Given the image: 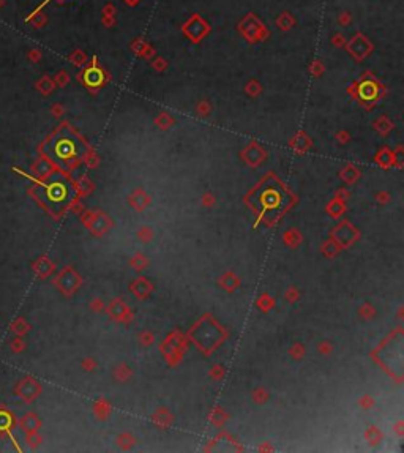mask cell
I'll list each match as a JSON object with an SVG mask.
<instances>
[{"mask_svg": "<svg viewBox=\"0 0 404 453\" xmlns=\"http://www.w3.org/2000/svg\"><path fill=\"white\" fill-rule=\"evenodd\" d=\"M251 202L260 213H276L291 202V196L275 179H269L256 190Z\"/></svg>", "mask_w": 404, "mask_h": 453, "instance_id": "1", "label": "cell"}, {"mask_svg": "<svg viewBox=\"0 0 404 453\" xmlns=\"http://www.w3.org/2000/svg\"><path fill=\"white\" fill-rule=\"evenodd\" d=\"M101 79H103V74H101L98 70H89L86 73V81L90 86H98L101 83Z\"/></svg>", "mask_w": 404, "mask_h": 453, "instance_id": "4", "label": "cell"}, {"mask_svg": "<svg viewBox=\"0 0 404 453\" xmlns=\"http://www.w3.org/2000/svg\"><path fill=\"white\" fill-rule=\"evenodd\" d=\"M46 199L49 204L52 205H65L70 199L71 194V187L68 185L67 180L57 179L54 182H51L46 188Z\"/></svg>", "mask_w": 404, "mask_h": 453, "instance_id": "3", "label": "cell"}, {"mask_svg": "<svg viewBox=\"0 0 404 453\" xmlns=\"http://www.w3.org/2000/svg\"><path fill=\"white\" fill-rule=\"evenodd\" d=\"M84 152H86L84 144L80 142V139H77L74 134H71L68 131L54 137L52 146H51L52 156L60 163L77 161L80 156L84 155Z\"/></svg>", "mask_w": 404, "mask_h": 453, "instance_id": "2", "label": "cell"}]
</instances>
